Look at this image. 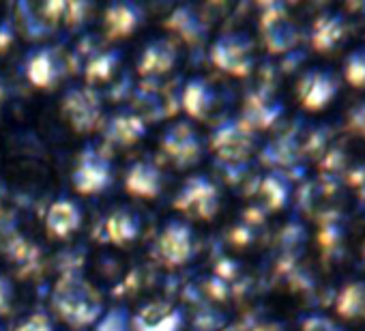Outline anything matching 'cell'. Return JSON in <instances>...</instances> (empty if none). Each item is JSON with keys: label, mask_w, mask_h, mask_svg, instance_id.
Instances as JSON below:
<instances>
[{"label": "cell", "mask_w": 365, "mask_h": 331, "mask_svg": "<svg viewBox=\"0 0 365 331\" xmlns=\"http://www.w3.org/2000/svg\"><path fill=\"white\" fill-rule=\"evenodd\" d=\"M50 303L56 316L73 329H84L103 314L101 292L80 273H63L52 286Z\"/></svg>", "instance_id": "6da1fadb"}, {"label": "cell", "mask_w": 365, "mask_h": 331, "mask_svg": "<svg viewBox=\"0 0 365 331\" xmlns=\"http://www.w3.org/2000/svg\"><path fill=\"white\" fill-rule=\"evenodd\" d=\"M172 205L192 220H213L220 211V190L211 179L196 175L185 181Z\"/></svg>", "instance_id": "7a4b0ae2"}, {"label": "cell", "mask_w": 365, "mask_h": 331, "mask_svg": "<svg viewBox=\"0 0 365 331\" xmlns=\"http://www.w3.org/2000/svg\"><path fill=\"white\" fill-rule=\"evenodd\" d=\"M61 114L76 133H93L101 125V99L91 86L69 88L63 97Z\"/></svg>", "instance_id": "3957f363"}, {"label": "cell", "mask_w": 365, "mask_h": 331, "mask_svg": "<svg viewBox=\"0 0 365 331\" xmlns=\"http://www.w3.org/2000/svg\"><path fill=\"white\" fill-rule=\"evenodd\" d=\"M211 63L237 78L254 69V44L245 33H226L211 46Z\"/></svg>", "instance_id": "277c9868"}, {"label": "cell", "mask_w": 365, "mask_h": 331, "mask_svg": "<svg viewBox=\"0 0 365 331\" xmlns=\"http://www.w3.org/2000/svg\"><path fill=\"white\" fill-rule=\"evenodd\" d=\"M339 93V78L327 67H312L297 82V99L309 112L324 110Z\"/></svg>", "instance_id": "5b68a950"}, {"label": "cell", "mask_w": 365, "mask_h": 331, "mask_svg": "<svg viewBox=\"0 0 365 331\" xmlns=\"http://www.w3.org/2000/svg\"><path fill=\"white\" fill-rule=\"evenodd\" d=\"M155 252L165 267L187 265L194 256V230H192V226L182 220H170L157 237Z\"/></svg>", "instance_id": "8992f818"}, {"label": "cell", "mask_w": 365, "mask_h": 331, "mask_svg": "<svg viewBox=\"0 0 365 331\" xmlns=\"http://www.w3.org/2000/svg\"><path fill=\"white\" fill-rule=\"evenodd\" d=\"M211 148L222 161L239 163L247 159L254 148V131L241 118L226 121L213 131Z\"/></svg>", "instance_id": "52a82bcc"}, {"label": "cell", "mask_w": 365, "mask_h": 331, "mask_svg": "<svg viewBox=\"0 0 365 331\" xmlns=\"http://www.w3.org/2000/svg\"><path fill=\"white\" fill-rule=\"evenodd\" d=\"M260 33L264 39V46L273 54L288 52L297 44V29L288 20V11L279 3L262 5L260 14Z\"/></svg>", "instance_id": "ba28073f"}, {"label": "cell", "mask_w": 365, "mask_h": 331, "mask_svg": "<svg viewBox=\"0 0 365 331\" xmlns=\"http://www.w3.org/2000/svg\"><path fill=\"white\" fill-rule=\"evenodd\" d=\"M161 151L170 157V161L176 166V168H187V166L196 163L200 159V138L196 133V129L180 121L168 127V131L161 138Z\"/></svg>", "instance_id": "9c48e42d"}, {"label": "cell", "mask_w": 365, "mask_h": 331, "mask_svg": "<svg viewBox=\"0 0 365 331\" xmlns=\"http://www.w3.org/2000/svg\"><path fill=\"white\" fill-rule=\"evenodd\" d=\"M112 177L114 175H112L110 161L88 148L76 163V168L71 173V185L78 194L93 196V194H99L106 188H110Z\"/></svg>", "instance_id": "30bf717a"}, {"label": "cell", "mask_w": 365, "mask_h": 331, "mask_svg": "<svg viewBox=\"0 0 365 331\" xmlns=\"http://www.w3.org/2000/svg\"><path fill=\"white\" fill-rule=\"evenodd\" d=\"M346 33H348L346 16L339 11H329L314 20L312 31H309V44L316 52L331 54L335 48L341 46V41L346 39Z\"/></svg>", "instance_id": "8fae6325"}, {"label": "cell", "mask_w": 365, "mask_h": 331, "mask_svg": "<svg viewBox=\"0 0 365 331\" xmlns=\"http://www.w3.org/2000/svg\"><path fill=\"white\" fill-rule=\"evenodd\" d=\"M178 63V48L172 39L161 37L153 39L144 50L138 61V73L144 78H157L174 69Z\"/></svg>", "instance_id": "7c38bea8"}, {"label": "cell", "mask_w": 365, "mask_h": 331, "mask_svg": "<svg viewBox=\"0 0 365 331\" xmlns=\"http://www.w3.org/2000/svg\"><path fill=\"white\" fill-rule=\"evenodd\" d=\"M82 226V209L71 198H58L46 213V230L52 239H69Z\"/></svg>", "instance_id": "4fadbf2b"}, {"label": "cell", "mask_w": 365, "mask_h": 331, "mask_svg": "<svg viewBox=\"0 0 365 331\" xmlns=\"http://www.w3.org/2000/svg\"><path fill=\"white\" fill-rule=\"evenodd\" d=\"M282 112H284V106L279 101H275L267 91H256L247 95L241 121L256 133V131L269 129L282 116Z\"/></svg>", "instance_id": "5bb4252c"}, {"label": "cell", "mask_w": 365, "mask_h": 331, "mask_svg": "<svg viewBox=\"0 0 365 331\" xmlns=\"http://www.w3.org/2000/svg\"><path fill=\"white\" fill-rule=\"evenodd\" d=\"M133 327L135 331H180L182 314L163 301H153L135 314Z\"/></svg>", "instance_id": "9a60e30c"}, {"label": "cell", "mask_w": 365, "mask_h": 331, "mask_svg": "<svg viewBox=\"0 0 365 331\" xmlns=\"http://www.w3.org/2000/svg\"><path fill=\"white\" fill-rule=\"evenodd\" d=\"M61 61L52 48L35 50L26 61V78L37 88H52L61 80Z\"/></svg>", "instance_id": "2e32d148"}, {"label": "cell", "mask_w": 365, "mask_h": 331, "mask_svg": "<svg viewBox=\"0 0 365 331\" xmlns=\"http://www.w3.org/2000/svg\"><path fill=\"white\" fill-rule=\"evenodd\" d=\"M163 177L153 161H135L125 175V190L138 198H155L161 192Z\"/></svg>", "instance_id": "e0dca14e"}, {"label": "cell", "mask_w": 365, "mask_h": 331, "mask_svg": "<svg viewBox=\"0 0 365 331\" xmlns=\"http://www.w3.org/2000/svg\"><path fill=\"white\" fill-rule=\"evenodd\" d=\"M180 103L192 118L202 121L209 116L213 103H215V91L205 78H192L187 80L185 88L180 93Z\"/></svg>", "instance_id": "ac0fdd59"}, {"label": "cell", "mask_w": 365, "mask_h": 331, "mask_svg": "<svg viewBox=\"0 0 365 331\" xmlns=\"http://www.w3.org/2000/svg\"><path fill=\"white\" fill-rule=\"evenodd\" d=\"M142 22V11L133 3H112L103 14V29L110 39L129 37Z\"/></svg>", "instance_id": "d6986e66"}, {"label": "cell", "mask_w": 365, "mask_h": 331, "mask_svg": "<svg viewBox=\"0 0 365 331\" xmlns=\"http://www.w3.org/2000/svg\"><path fill=\"white\" fill-rule=\"evenodd\" d=\"M140 233H142L140 218L127 207L114 209L106 220V235L114 245H129L140 237Z\"/></svg>", "instance_id": "ffe728a7"}, {"label": "cell", "mask_w": 365, "mask_h": 331, "mask_svg": "<svg viewBox=\"0 0 365 331\" xmlns=\"http://www.w3.org/2000/svg\"><path fill=\"white\" fill-rule=\"evenodd\" d=\"M144 133H146V121L140 114H133V112H120V114H116L108 123V127H106L108 142H114L118 146H131Z\"/></svg>", "instance_id": "44dd1931"}, {"label": "cell", "mask_w": 365, "mask_h": 331, "mask_svg": "<svg viewBox=\"0 0 365 331\" xmlns=\"http://www.w3.org/2000/svg\"><path fill=\"white\" fill-rule=\"evenodd\" d=\"M318 245L324 258H335L341 254L344 245V222L337 211H322L318 218Z\"/></svg>", "instance_id": "7402d4cb"}, {"label": "cell", "mask_w": 365, "mask_h": 331, "mask_svg": "<svg viewBox=\"0 0 365 331\" xmlns=\"http://www.w3.org/2000/svg\"><path fill=\"white\" fill-rule=\"evenodd\" d=\"M335 314L344 320H363L365 318V280L348 282L339 288L335 297Z\"/></svg>", "instance_id": "603a6c76"}, {"label": "cell", "mask_w": 365, "mask_h": 331, "mask_svg": "<svg viewBox=\"0 0 365 331\" xmlns=\"http://www.w3.org/2000/svg\"><path fill=\"white\" fill-rule=\"evenodd\" d=\"M288 196H290L288 179L279 170H273V173H269L262 179V183H260V198H262V203H264V207L269 211L282 209L288 203Z\"/></svg>", "instance_id": "cb8c5ba5"}, {"label": "cell", "mask_w": 365, "mask_h": 331, "mask_svg": "<svg viewBox=\"0 0 365 331\" xmlns=\"http://www.w3.org/2000/svg\"><path fill=\"white\" fill-rule=\"evenodd\" d=\"M120 63V54L116 50H110V52H101L97 56H93L86 65V71H84V78H86V86L95 88L97 84L101 82H108L116 67Z\"/></svg>", "instance_id": "d4e9b609"}, {"label": "cell", "mask_w": 365, "mask_h": 331, "mask_svg": "<svg viewBox=\"0 0 365 331\" xmlns=\"http://www.w3.org/2000/svg\"><path fill=\"white\" fill-rule=\"evenodd\" d=\"M344 80L352 86L363 91L365 88V46L354 48L346 58H344V67H341Z\"/></svg>", "instance_id": "484cf974"}, {"label": "cell", "mask_w": 365, "mask_h": 331, "mask_svg": "<svg viewBox=\"0 0 365 331\" xmlns=\"http://www.w3.org/2000/svg\"><path fill=\"white\" fill-rule=\"evenodd\" d=\"M346 129L352 136L365 138V101L354 103L348 112H346Z\"/></svg>", "instance_id": "4316f807"}, {"label": "cell", "mask_w": 365, "mask_h": 331, "mask_svg": "<svg viewBox=\"0 0 365 331\" xmlns=\"http://www.w3.org/2000/svg\"><path fill=\"white\" fill-rule=\"evenodd\" d=\"M14 331H54V325L48 314L35 312V314L26 316Z\"/></svg>", "instance_id": "83f0119b"}, {"label": "cell", "mask_w": 365, "mask_h": 331, "mask_svg": "<svg viewBox=\"0 0 365 331\" xmlns=\"http://www.w3.org/2000/svg\"><path fill=\"white\" fill-rule=\"evenodd\" d=\"M303 331H341L339 327H335L329 318L324 316H309L303 325Z\"/></svg>", "instance_id": "f1b7e54d"}, {"label": "cell", "mask_w": 365, "mask_h": 331, "mask_svg": "<svg viewBox=\"0 0 365 331\" xmlns=\"http://www.w3.org/2000/svg\"><path fill=\"white\" fill-rule=\"evenodd\" d=\"M11 292H14L11 282H9L7 277L0 275V312H3V310L9 305V301H11Z\"/></svg>", "instance_id": "f546056e"}, {"label": "cell", "mask_w": 365, "mask_h": 331, "mask_svg": "<svg viewBox=\"0 0 365 331\" xmlns=\"http://www.w3.org/2000/svg\"><path fill=\"white\" fill-rule=\"evenodd\" d=\"M11 41H14V33L9 31V26L0 24V52H3L5 48H9Z\"/></svg>", "instance_id": "4dcf8cb0"}, {"label": "cell", "mask_w": 365, "mask_h": 331, "mask_svg": "<svg viewBox=\"0 0 365 331\" xmlns=\"http://www.w3.org/2000/svg\"><path fill=\"white\" fill-rule=\"evenodd\" d=\"M0 95H3V88H0Z\"/></svg>", "instance_id": "1f68e13d"}]
</instances>
